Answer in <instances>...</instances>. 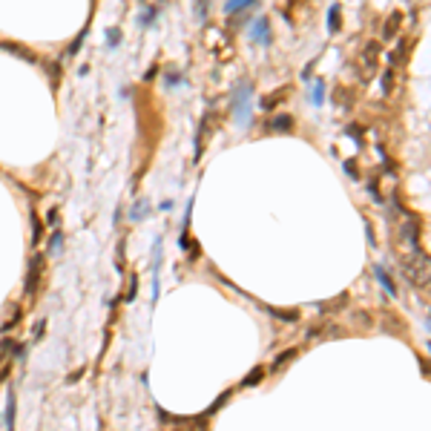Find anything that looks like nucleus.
Wrapping results in <instances>:
<instances>
[{
  "label": "nucleus",
  "instance_id": "f8f14e48",
  "mask_svg": "<svg viewBox=\"0 0 431 431\" xmlns=\"http://www.w3.org/2000/svg\"><path fill=\"white\" fill-rule=\"evenodd\" d=\"M107 43L115 46V43H118V32H107Z\"/></svg>",
  "mask_w": 431,
  "mask_h": 431
},
{
  "label": "nucleus",
  "instance_id": "6e6552de",
  "mask_svg": "<svg viewBox=\"0 0 431 431\" xmlns=\"http://www.w3.org/2000/svg\"><path fill=\"white\" fill-rule=\"evenodd\" d=\"M293 357H296V348H290V351H285V354H279L276 359H273V371H276V368H282V365H285L287 359H293Z\"/></svg>",
  "mask_w": 431,
  "mask_h": 431
},
{
  "label": "nucleus",
  "instance_id": "f03ea898",
  "mask_svg": "<svg viewBox=\"0 0 431 431\" xmlns=\"http://www.w3.org/2000/svg\"><path fill=\"white\" fill-rule=\"evenodd\" d=\"M253 37H256V40H262L265 46L270 43V32H268V20H265V18H259V20L253 23Z\"/></svg>",
  "mask_w": 431,
  "mask_h": 431
},
{
  "label": "nucleus",
  "instance_id": "f257e3e1",
  "mask_svg": "<svg viewBox=\"0 0 431 431\" xmlns=\"http://www.w3.org/2000/svg\"><path fill=\"white\" fill-rule=\"evenodd\" d=\"M236 118H239L242 126L250 124V84L247 81L239 87V92H236Z\"/></svg>",
  "mask_w": 431,
  "mask_h": 431
},
{
  "label": "nucleus",
  "instance_id": "9b49d317",
  "mask_svg": "<svg viewBox=\"0 0 431 431\" xmlns=\"http://www.w3.org/2000/svg\"><path fill=\"white\" fill-rule=\"evenodd\" d=\"M155 18V9H147V12H144V15H141V23H150V20H153Z\"/></svg>",
  "mask_w": 431,
  "mask_h": 431
},
{
  "label": "nucleus",
  "instance_id": "1a4fd4ad",
  "mask_svg": "<svg viewBox=\"0 0 431 431\" xmlns=\"http://www.w3.org/2000/svg\"><path fill=\"white\" fill-rule=\"evenodd\" d=\"M270 126H276V129H290L293 121H290V115H279V121H273Z\"/></svg>",
  "mask_w": 431,
  "mask_h": 431
},
{
  "label": "nucleus",
  "instance_id": "0eeeda50",
  "mask_svg": "<svg viewBox=\"0 0 431 431\" xmlns=\"http://www.w3.org/2000/svg\"><path fill=\"white\" fill-rule=\"evenodd\" d=\"M310 101H313L316 107H319V104L325 101V84H322V81H316V87H313V95H310Z\"/></svg>",
  "mask_w": 431,
  "mask_h": 431
},
{
  "label": "nucleus",
  "instance_id": "423d86ee",
  "mask_svg": "<svg viewBox=\"0 0 431 431\" xmlns=\"http://www.w3.org/2000/svg\"><path fill=\"white\" fill-rule=\"evenodd\" d=\"M250 6H253V0H233V3L224 6V12H242V9H250Z\"/></svg>",
  "mask_w": 431,
  "mask_h": 431
},
{
  "label": "nucleus",
  "instance_id": "39448f33",
  "mask_svg": "<svg viewBox=\"0 0 431 431\" xmlns=\"http://www.w3.org/2000/svg\"><path fill=\"white\" fill-rule=\"evenodd\" d=\"M328 29H331V32L339 29V3H334V6H331V12H328Z\"/></svg>",
  "mask_w": 431,
  "mask_h": 431
},
{
  "label": "nucleus",
  "instance_id": "20e7f679",
  "mask_svg": "<svg viewBox=\"0 0 431 431\" xmlns=\"http://www.w3.org/2000/svg\"><path fill=\"white\" fill-rule=\"evenodd\" d=\"M374 273H377V279H379V285H382V287H385V290H388L391 296H397V287H394V282H391V276H388V273H385V270H382L379 265L374 268Z\"/></svg>",
  "mask_w": 431,
  "mask_h": 431
},
{
  "label": "nucleus",
  "instance_id": "9d476101",
  "mask_svg": "<svg viewBox=\"0 0 431 431\" xmlns=\"http://www.w3.org/2000/svg\"><path fill=\"white\" fill-rule=\"evenodd\" d=\"M259 379H262V368H256V371H253V374H250V377L245 379V385H256Z\"/></svg>",
  "mask_w": 431,
  "mask_h": 431
},
{
  "label": "nucleus",
  "instance_id": "7ed1b4c3",
  "mask_svg": "<svg viewBox=\"0 0 431 431\" xmlns=\"http://www.w3.org/2000/svg\"><path fill=\"white\" fill-rule=\"evenodd\" d=\"M37 279H40V256H35L32 259V270H29V276H26V290H35V285H37Z\"/></svg>",
  "mask_w": 431,
  "mask_h": 431
}]
</instances>
